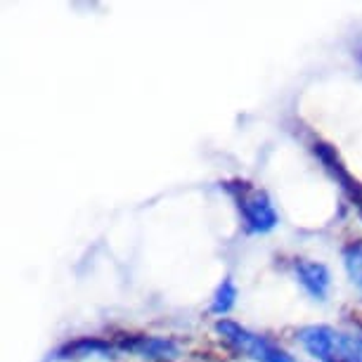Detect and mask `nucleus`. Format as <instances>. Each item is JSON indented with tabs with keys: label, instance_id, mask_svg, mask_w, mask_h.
Returning <instances> with one entry per match:
<instances>
[{
	"label": "nucleus",
	"instance_id": "nucleus-6",
	"mask_svg": "<svg viewBox=\"0 0 362 362\" xmlns=\"http://www.w3.org/2000/svg\"><path fill=\"white\" fill-rule=\"evenodd\" d=\"M124 351H133L142 358H175L177 346L173 339L163 337H133L121 344Z\"/></svg>",
	"mask_w": 362,
	"mask_h": 362
},
{
	"label": "nucleus",
	"instance_id": "nucleus-8",
	"mask_svg": "<svg viewBox=\"0 0 362 362\" xmlns=\"http://www.w3.org/2000/svg\"><path fill=\"white\" fill-rule=\"evenodd\" d=\"M344 265L351 282L362 291V242H351L344 247Z\"/></svg>",
	"mask_w": 362,
	"mask_h": 362
},
{
	"label": "nucleus",
	"instance_id": "nucleus-1",
	"mask_svg": "<svg viewBox=\"0 0 362 362\" xmlns=\"http://www.w3.org/2000/svg\"><path fill=\"white\" fill-rule=\"evenodd\" d=\"M235 194L237 209L242 214L244 221V230L247 235H268L277 228L279 216L275 206H272L270 197L263 192V189H254L249 187L247 182H237V185H225Z\"/></svg>",
	"mask_w": 362,
	"mask_h": 362
},
{
	"label": "nucleus",
	"instance_id": "nucleus-2",
	"mask_svg": "<svg viewBox=\"0 0 362 362\" xmlns=\"http://www.w3.org/2000/svg\"><path fill=\"white\" fill-rule=\"evenodd\" d=\"M216 332L221 334L230 346H235L239 353H244L247 358L256 362H296L289 353L282 351L277 344H272L268 337L251 332L247 327L232 322V320H218Z\"/></svg>",
	"mask_w": 362,
	"mask_h": 362
},
{
	"label": "nucleus",
	"instance_id": "nucleus-4",
	"mask_svg": "<svg viewBox=\"0 0 362 362\" xmlns=\"http://www.w3.org/2000/svg\"><path fill=\"white\" fill-rule=\"evenodd\" d=\"M114 355H116V348L109 344V341L83 337V339H76V341H71V344L62 346L52 355V360H88V358L109 360V358H114Z\"/></svg>",
	"mask_w": 362,
	"mask_h": 362
},
{
	"label": "nucleus",
	"instance_id": "nucleus-7",
	"mask_svg": "<svg viewBox=\"0 0 362 362\" xmlns=\"http://www.w3.org/2000/svg\"><path fill=\"white\" fill-rule=\"evenodd\" d=\"M235 300H237V284L232 282V277H225L214 293L211 313H216V315H225V313H230L232 308H235Z\"/></svg>",
	"mask_w": 362,
	"mask_h": 362
},
{
	"label": "nucleus",
	"instance_id": "nucleus-5",
	"mask_svg": "<svg viewBox=\"0 0 362 362\" xmlns=\"http://www.w3.org/2000/svg\"><path fill=\"white\" fill-rule=\"evenodd\" d=\"M315 154L320 156V161H322L325 166H327V170H329V173L337 177V182H341V187L346 189L348 197H351V199L362 209V185H360L358 180H353L351 175H348V170L344 168V163L339 161L337 152H334L329 145H322V142H320V145H315Z\"/></svg>",
	"mask_w": 362,
	"mask_h": 362
},
{
	"label": "nucleus",
	"instance_id": "nucleus-3",
	"mask_svg": "<svg viewBox=\"0 0 362 362\" xmlns=\"http://www.w3.org/2000/svg\"><path fill=\"white\" fill-rule=\"evenodd\" d=\"M293 272H296L298 284L303 286L313 298L327 300V296H329V286H332V275L325 263L298 258V261H293Z\"/></svg>",
	"mask_w": 362,
	"mask_h": 362
}]
</instances>
